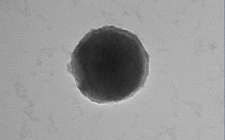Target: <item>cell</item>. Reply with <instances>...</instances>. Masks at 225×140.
<instances>
[{"label": "cell", "mask_w": 225, "mask_h": 140, "mask_svg": "<svg viewBox=\"0 0 225 140\" xmlns=\"http://www.w3.org/2000/svg\"><path fill=\"white\" fill-rule=\"evenodd\" d=\"M149 55L138 37L113 25L91 29L79 41L67 66L85 97L98 104L129 98L144 85Z\"/></svg>", "instance_id": "obj_1"}]
</instances>
